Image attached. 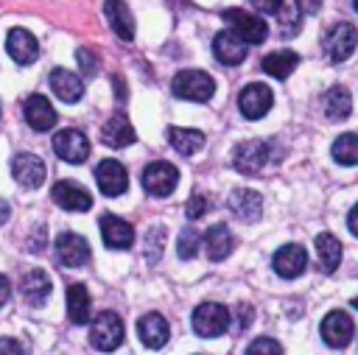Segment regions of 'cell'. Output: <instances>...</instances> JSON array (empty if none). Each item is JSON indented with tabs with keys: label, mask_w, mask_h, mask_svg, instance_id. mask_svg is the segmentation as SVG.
Masks as SVG:
<instances>
[{
	"label": "cell",
	"mask_w": 358,
	"mask_h": 355,
	"mask_svg": "<svg viewBox=\"0 0 358 355\" xmlns=\"http://www.w3.org/2000/svg\"><path fill=\"white\" fill-rule=\"evenodd\" d=\"M271 266H274V271H277L280 277H285V280L299 277V274L305 271V266H308V252H305L299 243H285V246H280V249L274 252Z\"/></svg>",
	"instance_id": "14"
},
{
	"label": "cell",
	"mask_w": 358,
	"mask_h": 355,
	"mask_svg": "<svg viewBox=\"0 0 358 355\" xmlns=\"http://www.w3.org/2000/svg\"><path fill=\"white\" fill-rule=\"evenodd\" d=\"M22 115H25V123H28L34 131H50V129L56 126V109L50 106V101H48L45 95H31V98H25Z\"/></svg>",
	"instance_id": "17"
},
{
	"label": "cell",
	"mask_w": 358,
	"mask_h": 355,
	"mask_svg": "<svg viewBox=\"0 0 358 355\" xmlns=\"http://www.w3.org/2000/svg\"><path fill=\"white\" fill-rule=\"evenodd\" d=\"M213 53H215V59L221 64L235 67V64H241L246 59V42L232 28L229 31H218L215 39H213Z\"/></svg>",
	"instance_id": "16"
},
{
	"label": "cell",
	"mask_w": 358,
	"mask_h": 355,
	"mask_svg": "<svg viewBox=\"0 0 358 355\" xmlns=\"http://www.w3.org/2000/svg\"><path fill=\"white\" fill-rule=\"evenodd\" d=\"M50 89H53L56 98H62L64 103H76V101H81V95H84V81H81L73 70L56 67V70H50Z\"/></svg>",
	"instance_id": "21"
},
{
	"label": "cell",
	"mask_w": 358,
	"mask_h": 355,
	"mask_svg": "<svg viewBox=\"0 0 358 355\" xmlns=\"http://www.w3.org/2000/svg\"><path fill=\"white\" fill-rule=\"evenodd\" d=\"M90 307H92L90 291L81 282H73L67 288V316H70V321L73 324H87L90 321Z\"/></svg>",
	"instance_id": "28"
},
{
	"label": "cell",
	"mask_w": 358,
	"mask_h": 355,
	"mask_svg": "<svg viewBox=\"0 0 358 355\" xmlns=\"http://www.w3.org/2000/svg\"><path fill=\"white\" fill-rule=\"evenodd\" d=\"M224 22L246 42V45H260L266 36H268V25L263 17L257 14H249L243 8H227L224 11Z\"/></svg>",
	"instance_id": "3"
},
{
	"label": "cell",
	"mask_w": 358,
	"mask_h": 355,
	"mask_svg": "<svg viewBox=\"0 0 358 355\" xmlns=\"http://www.w3.org/2000/svg\"><path fill=\"white\" fill-rule=\"evenodd\" d=\"M252 305H238V327L243 330V327H249L252 324Z\"/></svg>",
	"instance_id": "41"
},
{
	"label": "cell",
	"mask_w": 358,
	"mask_h": 355,
	"mask_svg": "<svg viewBox=\"0 0 358 355\" xmlns=\"http://www.w3.org/2000/svg\"><path fill=\"white\" fill-rule=\"evenodd\" d=\"M53 151H56L59 159L78 165V162H84L90 157V140L78 129H62L53 137Z\"/></svg>",
	"instance_id": "8"
},
{
	"label": "cell",
	"mask_w": 358,
	"mask_h": 355,
	"mask_svg": "<svg viewBox=\"0 0 358 355\" xmlns=\"http://www.w3.org/2000/svg\"><path fill=\"white\" fill-rule=\"evenodd\" d=\"M8 218H11V207H8V201H3V198H0V226H3Z\"/></svg>",
	"instance_id": "45"
},
{
	"label": "cell",
	"mask_w": 358,
	"mask_h": 355,
	"mask_svg": "<svg viewBox=\"0 0 358 355\" xmlns=\"http://www.w3.org/2000/svg\"><path fill=\"white\" fill-rule=\"evenodd\" d=\"M358 45V31L352 22H336L324 34V50L330 61H347Z\"/></svg>",
	"instance_id": "5"
},
{
	"label": "cell",
	"mask_w": 358,
	"mask_h": 355,
	"mask_svg": "<svg viewBox=\"0 0 358 355\" xmlns=\"http://www.w3.org/2000/svg\"><path fill=\"white\" fill-rule=\"evenodd\" d=\"M56 257L67 268H78L90 260V243L76 232H62L56 238Z\"/></svg>",
	"instance_id": "11"
},
{
	"label": "cell",
	"mask_w": 358,
	"mask_h": 355,
	"mask_svg": "<svg viewBox=\"0 0 358 355\" xmlns=\"http://www.w3.org/2000/svg\"><path fill=\"white\" fill-rule=\"evenodd\" d=\"M123 341V321L117 313L112 310H103L92 319V327H90V344L98 349V352H112L117 349Z\"/></svg>",
	"instance_id": "2"
},
{
	"label": "cell",
	"mask_w": 358,
	"mask_h": 355,
	"mask_svg": "<svg viewBox=\"0 0 358 355\" xmlns=\"http://www.w3.org/2000/svg\"><path fill=\"white\" fill-rule=\"evenodd\" d=\"M268 157H271L268 143H263V140H243L232 151V165L241 173H257V171H263Z\"/></svg>",
	"instance_id": "9"
},
{
	"label": "cell",
	"mask_w": 358,
	"mask_h": 355,
	"mask_svg": "<svg viewBox=\"0 0 358 355\" xmlns=\"http://www.w3.org/2000/svg\"><path fill=\"white\" fill-rule=\"evenodd\" d=\"M227 204H229L232 215H235L238 221H243V224H255V221L263 215V198H260V193L246 190V187L232 190Z\"/></svg>",
	"instance_id": "19"
},
{
	"label": "cell",
	"mask_w": 358,
	"mask_h": 355,
	"mask_svg": "<svg viewBox=\"0 0 358 355\" xmlns=\"http://www.w3.org/2000/svg\"><path fill=\"white\" fill-rule=\"evenodd\" d=\"M101 238L109 249H129L134 243V229L117 215H101Z\"/></svg>",
	"instance_id": "20"
},
{
	"label": "cell",
	"mask_w": 358,
	"mask_h": 355,
	"mask_svg": "<svg viewBox=\"0 0 358 355\" xmlns=\"http://www.w3.org/2000/svg\"><path fill=\"white\" fill-rule=\"evenodd\" d=\"M232 249H235V238L224 224H215L204 232V252L210 260H224L232 254Z\"/></svg>",
	"instance_id": "25"
},
{
	"label": "cell",
	"mask_w": 358,
	"mask_h": 355,
	"mask_svg": "<svg viewBox=\"0 0 358 355\" xmlns=\"http://www.w3.org/2000/svg\"><path fill=\"white\" fill-rule=\"evenodd\" d=\"M11 176H14L22 187L34 190V187H39V184L45 182V162H42L36 154H17V157L11 159Z\"/></svg>",
	"instance_id": "18"
},
{
	"label": "cell",
	"mask_w": 358,
	"mask_h": 355,
	"mask_svg": "<svg viewBox=\"0 0 358 355\" xmlns=\"http://www.w3.org/2000/svg\"><path fill=\"white\" fill-rule=\"evenodd\" d=\"M246 355H282V347L274 341V338H255L249 347H246Z\"/></svg>",
	"instance_id": "36"
},
{
	"label": "cell",
	"mask_w": 358,
	"mask_h": 355,
	"mask_svg": "<svg viewBox=\"0 0 358 355\" xmlns=\"http://www.w3.org/2000/svg\"><path fill=\"white\" fill-rule=\"evenodd\" d=\"M277 17H280V28H282V36H296L299 34V17H302V11L294 6H282L280 11H277Z\"/></svg>",
	"instance_id": "35"
},
{
	"label": "cell",
	"mask_w": 358,
	"mask_h": 355,
	"mask_svg": "<svg viewBox=\"0 0 358 355\" xmlns=\"http://www.w3.org/2000/svg\"><path fill=\"white\" fill-rule=\"evenodd\" d=\"M260 14H277L282 8V0H249Z\"/></svg>",
	"instance_id": "40"
},
{
	"label": "cell",
	"mask_w": 358,
	"mask_h": 355,
	"mask_svg": "<svg viewBox=\"0 0 358 355\" xmlns=\"http://www.w3.org/2000/svg\"><path fill=\"white\" fill-rule=\"evenodd\" d=\"M229 327V310L218 302H201L193 310V330L201 338H215L221 333H227Z\"/></svg>",
	"instance_id": "4"
},
{
	"label": "cell",
	"mask_w": 358,
	"mask_h": 355,
	"mask_svg": "<svg viewBox=\"0 0 358 355\" xmlns=\"http://www.w3.org/2000/svg\"><path fill=\"white\" fill-rule=\"evenodd\" d=\"M137 333L143 338V344L148 349H159L168 344V335H171V327L165 321V316L159 313H145L140 321H137Z\"/></svg>",
	"instance_id": "22"
},
{
	"label": "cell",
	"mask_w": 358,
	"mask_h": 355,
	"mask_svg": "<svg viewBox=\"0 0 358 355\" xmlns=\"http://www.w3.org/2000/svg\"><path fill=\"white\" fill-rule=\"evenodd\" d=\"M330 154L338 165H358V134H352V131L338 134Z\"/></svg>",
	"instance_id": "32"
},
{
	"label": "cell",
	"mask_w": 358,
	"mask_h": 355,
	"mask_svg": "<svg viewBox=\"0 0 358 355\" xmlns=\"http://www.w3.org/2000/svg\"><path fill=\"white\" fill-rule=\"evenodd\" d=\"M6 53L17 61V64H31L39 56V42L31 31L25 28H11L6 36Z\"/></svg>",
	"instance_id": "15"
},
{
	"label": "cell",
	"mask_w": 358,
	"mask_h": 355,
	"mask_svg": "<svg viewBox=\"0 0 358 355\" xmlns=\"http://www.w3.org/2000/svg\"><path fill=\"white\" fill-rule=\"evenodd\" d=\"M176 184H179V171L171 162H151V165H145V171H143L145 193H151L157 198H165V196H171L176 190Z\"/></svg>",
	"instance_id": "6"
},
{
	"label": "cell",
	"mask_w": 358,
	"mask_h": 355,
	"mask_svg": "<svg viewBox=\"0 0 358 355\" xmlns=\"http://www.w3.org/2000/svg\"><path fill=\"white\" fill-rule=\"evenodd\" d=\"M8 296H11V282H8V280L0 274V307L8 302Z\"/></svg>",
	"instance_id": "43"
},
{
	"label": "cell",
	"mask_w": 358,
	"mask_h": 355,
	"mask_svg": "<svg viewBox=\"0 0 358 355\" xmlns=\"http://www.w3.org/2000/svg\"><path fill=\"white\" fill-rule=\"evenodd\" d=\"M296 64H299V53H294V50H274V53L263 56V70H266L268 75L280 78V81L288 78Z\"/></svg>",
	"instance_id": "30"
},
{
	"label": "cell",
	"mask_w": 358,
	"mask_h": 355,
	"mask_svg": "<svg viewBox=\"0 0 358 355\" xmlns=\"http://www.w3.org/2000/svg\"><path fill=\"white\" fill-rule=\"evenodd\" d=\"M350 112H352V98H350L347 87H341V84L330 87L324 92V115L330 120H344V117H350Z\"/></svg>",
	"instance_id": "29"
},
{
	"label": "cell",
	"mask_w": 358,
	"mask_h": 355,
	"mask_svg": "<svg viewBox=\"0 0 358 355\" xmlns=\"http://www.w3.org/2000/svg\"><path fill=\"white\" fill-rule=\"evenodd\" d=\"M199 246H201V235H199L193 226H185V229L179 232V240H176V252H179V257H182V260L196 257Z\"/></svg>",
	"instance_id": "33"
},
{
	"label": "cell",
	"mask_w": 358,
	"mask_h": 355,
	"mask_svg": "<svg viewBox=\"0 0 358 355\" xmlns=\"http://www.w3.org/2000/svg\"><path fill=\"white\" fill-rule=\"evenodd\" d=\"M101 140L106 145H112V148H126V145H131L137 140V134H134V126L129 123L126 115H112L101 126Z\"/></svg>",
	"instance_id": "24"
},
{
	"label": "cell",
	"mask_w": 358,
	"mask_h": 355,
	"mask_svg": "<svg viewBox=\"0 0 358 355\" xmlns=\"http://www.w3.org/2000/svg\"><path fill=\"white\" fill-rule=\"evenodd\" d=\"M207 210H210V201H207V196L196 193V196H190V198H187V207H185V212H187V218H190V221L201 218Z\"/></svg>",
	"instance_id": "37"
},
{
	"label": "cell",
	"mask_w": 358,
	"mask_h": 355,
	"mask_svg": "<svg viewBox=\"0 0 358 355\" xmlns=\"http://www.w3.org/2000/svg\"><path fill=\"white\" fill-rule=\"evenodd\" d=\"M168 143L173 151H179L182 157H193L204 148V134L199 129H182V126H171L168 129Z\"/></svg>",
	"instance_id": "27"
},
{
	"label": "cell",
	"mask_w": 358,
	"mask_h": 355,
	"mask_svg": "<svg viewBox=\"0 0 358 355\" xmlns=\"http://www.w3.org/2000/svg\"><path fill=\"white\" fill-rule=\"evenodd\" d=\"M171 89H173V95L182 98V101L204 103V101L213 98V92H215V81H213V75L204 73V70H182V73L173 75Z\"/></svg>",
	"instance_id": "1"
},
{
	"label": "cell",
	"mask_w": 358,
	"mask_h": 355,
	"mask_svg": "<svg viewBox=\"0 0 358 355\" xmlns=\"http://www.w3.org/2000/svg\"><path fill=\"white\" fill-rule=\"evenodd\" d=\"M76 59H78V67H81L84 75H95V73H98V59H95L92 50L78 48V50H76Z\"/></svg>",
	"instance_id": "38"
},
{
	"label": "cell",
	"mask_w": 358,
	"mask_h": 355,
	"mask_svg": "<svg viewBox=\"0 0 358 355\" xmlns=\"http://www.w3.org/2000/svg\"><path fill=\"white\" fill-rule=\"evenodd\" d=\"M20 294H22V299L28 305H42L48 299V294H50V277H48V271L31 268L22 277V282H20Z\"/></svg>",
	"instance_id": "26"
},
{
	"label": "cell",
	"mask_w": 358,
	"mask_h": 355,
	"mask_svg": "<svg viewBox=\"0 0 358 355\" xmlns=\"http://www.w3.org/2000/svg\"><path fill=\"white\" fill-rule=\"evenodd\" d=\"M316 257H319V266L324 271H336L338 263H341V243H338V238L330 235V232L316 235Z\"/></svg>",
	"instance_id": "31"
},
{
	"label": "cell",
	"mask_w": 358,
	"mask_h": 355,
	"mask_svg": "<svg viewBox=\"0 0 358 355\" xmlns=\"http://www.w3.org/2000/svg\"><path fill=\"white\" fill-rule=\"evenodd\" d=\"M296 8L302 14H316L322 8V0H296Z\"/></svg>",
	"instance_id": "42"
},
{
	"label": "cell",
	"mask_w": 358,
	"mask_h": 355,
	"mask_svg": "<svg viewBox=\"0 0 358 355\" xmlns=\"http://www.w3.org/2000/svg\"><path fill=\"white\" fill-rule=\"evenodd\" d=\"M0 355H25V347L17 338H0Z\"/></svg>",
	"instance_id": "39"
},
{
	"label": "cell",
	"mask_w": 358,
	"mask_h": 355,
	"mask_svg": "<svg viewBox=\"0 0 358 355\" xmlns=\"http://www.w3.org/2000/svg\"><path fill=\"white\" fill-rule=\"evenodd\" d=\"M271 103H274V92L260 81L246 84L241 89V95H238V109H241V115L246 120H260L271 109Z\"/></svg>",
	"instance_id": "7"
},
{
	"label": "cell",
	"mask_w": 358,
	"mask_h": 355,
	"mask_svg": "<svg viewBox=\"0 0 358 355\" xmlns=\"http://www.w3.org/2000/svg\"><path fill=\"white\" fill-rule=\"evenodd\" d=\"M352 8H355V11H358V0H352Z\"/></svg>",
	"instance_id": "46"
},
{
	"label": "cell",
	"mask_w": 358,
	"mask_h": 355,
	"mask_svg": "<svg viewBox=\"0 0 358 355\" xmlns=\"http://www.w3.org/2000/svg\"><path fill=\"white\" fill-rule=\"evenodd\" d=\"M50 196H53V201H56L62 210H70V212H84V210L92 207V196H90L81 184H76V182H70V179L56 182L53 190H50Z\"/></svg>",
	"instance_id": "13"
},
{
	"label": "cell",
	"mask_w": 358,
	"mask_h": 355,
	"mask_svg": "<svg viewBox=\"0 0 358 355\" xmlns=\"http://www.w3.org/2000/svg\"><path fill=\"white\" fill-rule=\"evenodd\" d=\"M103 14H106V22L112 25V31L123 42L134 39V14L129 11V6L123 0H106L103 3Z\"/></svg>",
	"instance_id": "23"
},
{
	"label": "cell",
	"mask_w": 358,
	"mask_h": 355,
	"mask_svg": "<svg viewBox=\"0 0 358 355\" xmlns=\"http://www.w3.org/2000/svg\"><path fill=\"white\" fill-rule=\"evenodd\" d=\"M347 226H350L352 235H358V204L350 210V215H347Z\"/></svg>",
	"instance_id": "44"
},
{
	"label": "cell",
	"mask_w": 358,
	"mask_h": 355,
	"mask_svg": "<svg viewBox=\"0 0 358 355\" xmlns=\"http://www.w3.org/2000/svg\"><path fill=\"white\" fill-rule=\"evenodd\" d=\"M352 333H355V324L344 310H330L322 319V338H324L327 347L344 349L352 341Z\"/></svg>",
	"instance_id": "10"
},
{
	"label": "cell",
	"mask_w": 358,
	"mask_h": 355,
	"mask_svg": "<svg viewBox=\"0 0 358 355\" xmlns=\"http://www.w3.org/2000/svg\"><path fill=\"white\" fill-rule=\"evenodd\" d=\"M162 246H165V226H151L145 232V260L157 263L162 257Z\"/></svg>",
	"instance_id": "34"
},
{
	"label": "cell",
	"mask_w": 358,
	"mask_h": 355,
	"mask_svg": "<svg viewBox=\"0 0 358 355\" xmlns=\"http://www.w3.org/2000/svg\"><path fill=\"white\" fill-rule=\"evenodd\" d=\"M95 182H98L101 193L112 198V196L126 193V187H129V173H126V168H123L117 159H103V162L95 168Z\"/></svg>",
	"instance_id": "12"
}]
</instances>
